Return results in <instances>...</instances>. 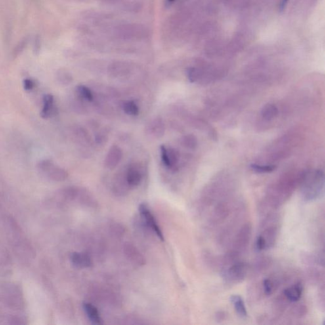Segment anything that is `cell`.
<instances>
[{"instance_id":"30bf717a","label":"cell","mask_w":325,"mask_h":325,"mask_svg":"<svg viewBox=\"0 0 325 325\" xmlns=\"http://www.w3.org/2000/svg\"><path fill=\"white\" fill-rule=\"evenodd\" d=\"M71 263L79 269H87L92 266L91 258L87 253L73 252L70 255Z\"/></svg>"},{"instance_id":"8992f818","label":"cell","mask_w":325,"mask_h":325,"mask_svg":"<svg viewBox=\"0 0 325 325\" xmlns=\"http://www.w3.org/2000/svg\"><path fill=\"white\" fill-rule=\"evenodd\" d=\"M138 211H139L140 214L141 215L142 219L146 222L147 226L154 232V233L156 234L159 240L164 241L165 238L162 230H161L158 222H157L156 218L153 215L152 211H151L148 205L144 204V203H142L138 207Z\"/></svg>"},{"instance_id":"277c9868","label":"cell","mask_w":325,"mask_h":325,"mask_svg":"<svg viewBox=\"0 0 325 325\" xmlns=\"http://www.w3.org/2000/svg\"><path fill=\"white\" fill-rule=\"evenodd\" d=\"M249 271V264L245 262L235 261L227 264L222 270V280L226 284L236 285L240 284L245 280Z\"/></svg>"},{"instance_id":"52a82bcc","label":"cell","mask_w":325,"mask_h":325,"mask_svg":"<svg viewBox=\"0 0 325 325\" xmlns=\"http://www.w3.org/2000/svg\"><path fill=\"white\" fill-rule=\"evenodd\" d=\"M123 251L127 259L134 265L141 266L146 264L145 258L140 251L131 243H127L123 247Z\"/></svg>"},{"instance_id":"cb8c5ba5","label":"cell","mask_w":325,"mask_h":325,"mask_svg":"<svg viewBox=\"0 0 325 325\" xmlns=\"http://www.w3.org/2000/svg\"><path fill=\"white\" fill-rule=\"evenodd\" d=\"M58 79H59L60 83L63 84H69L71 82V77L69 76V75L68 74V73H61L59 74Z\"/></svg>"},{"instance_id":"7a4b0ae2","label":"cell","mask_w":325,"mask_h":325,"mask_svg":"<svg viewBox=\"0 0 325 325\" xmlns=\"http://www.w3.org/2000/svg\"><path fill=\"white\" fill-rule=\"evenodd\" d=\"M274 216L269 215L264 221L261 233L257 236L255 247L258 251L271 248L276 242L278 234V226Z\"/></svg>"},{"instance_id":"603a6c76","label":"cell","mask_w":325,"mask_h":325,"mask_svg":"<svg viewBox=\"0 0 325 325\" xmlns=\"http://www.w3.org/2000/svg\"><path fill=\"white\" fill-rule=\"evenodd\" d=\"M24 88L26 91H31L35 88V81L31 79H25L24 80Z\"/></svg>"},{"instance_id":"ac0fdd59","label":"cell","mask_w":325,"mask_h":325,"mask_svg":"<svg viewBox=\"0 0 325 325\" xmlns=\"http://www.w3.org/2000/svg\"><path fill=\"white\" fill-rule=\"evenodd\" d=\"M277 283L271 278L264 279L263 282L264 292L266 295H270L274 293L277 287Z\"/></svg>"},{"instance_id":"5bb4252c","label":"cell","mask_w":325,"mask_h":325,"mask_svg":"<svg viewBox=\"0 0 325 325\" xmlns=\"http://www.w3.org/2000/svg\"><path fill=\"white\" fill-rule=\"evenodd\" d=\"M230 301L234 306L237 314L240 318L244 319L248 316L246 306L242 297L238 295H232L230 297Z\"/></svg>"},{"instance_id":"5b68a950","label":"cell","mask_w":325,"mask_h":325,"mask_svg":"<svg viewBox=\"0 0 325 325\" xmlns=\"http://www.w3.org/2000/svg\"><path fill=\"white\" fill-rule=\"evenodd\" d=\"M38 170L43 175L54 181H64L68 177V173L62 168L56 166L50 160H43L38 165Z\"/></svg>"},{"instance_id":"4fadbf2b","label":"cell","mask_w":325,"mask_h":325,"mask_svg":"<svg viewBox=\"0 0 325 325\" xmlns=\"http://www.w3.org/2000/svg\"><path fill=\"white\" fill-rule=\"evenodd\" d=\"M83 308L90 322L94 325H102V320L95 306L90 303H83Z\"/></svg>"},{"instance_id":"d4e9b609","label":"cell","mask_w":325,"mask_h":325,"mask_svg":"<svg viewBox=\"0 0 325 325\" xmlns=\"http://www.w3.org/2000/svg\"><path fill=\"white\" fill-rule=\"evenodd\" d=\"M198 75H197L196 71L194 69L191 68L188 70V77L191 82H194L197 79Z\"/></svg>"},{"instance_id":"3957f363","label":"cell","mask_w":325,"mask_h":325,"mask_svg":"<svg viewBox=\"0 0 325 325\" xmlns=\"http://www.w3.org/2000/svg\"><path fill=\"white\" fill-rule=\"evenodd\" d=\"M324 186V174L316 172L306 175L302 180V195L305 201L316 200L322 193Z\"/></svg>"},{"instance_id":"44dd1931","label":"cell","mask_w":325,"mask_h":325,"mask_svg":"<svg viewBox=\"0 0 325 325\" xmlns=\"http://www.w3.org/2000/svg\"><path fill=\"white\" fill-rule=\"evenodd\" d=\"M251 169L258 173H269L276 169L274 165H251Z\"/></svg>"},{"instance_id":"d6986e66","label":"cell","mask_w":325,"mask_h":325,"mask_svg":"<svg viewBox=\"0 0 325 325\" xmlns=\"http://www.w3.org/2000/svg\"><path fill=\"white\" fill-rule=\"evenodd\" d=\"M123 111L126 114L131 115V116H137L139 113V109L137 105L134 101H128L123 104Z\"/></svg>"},{"instance_id":"8fae6325","label":"cell","mask_w":325,"mask_h":325,"mask_svg":"<svg viewBox=\"0 0 325 325\" xmlns=\"http://www.w3.org/2000/svg\"><path fill=\"white\" fill-rule=\"evenodd\" d=\"M161 158L164 164L169 169H173L179 160L178 153L173 149H167L164 146H161Z\"/></svg>"},{"instance_id":"9c48e42d","label":"cell","mask_w":325,"mask_h":325,"mask_svg":"<svg viewBox=\"0 0 325 325\" xmlns=\"http://www.w3.org/2000/svg\"><path fill=\"white\" fill-rule=\"evenodd\" d=\"M303 293V286L301 283L298 282L284 290L285 299L290 303H297L301 299Z\"/></svg>"},{"instance_id":"ba28073f","label":"cell","mask_w":325,"mask_h":325,"mask_svg":"<svg viewBox=\"0 0 325 325\" xmlns=\"http://www.w3.org/2000/svg\"><path fill=\"white\" fill-rule=\"evenodd\" d=\"M122 155V151L120 148L116 145L113 146L107 154L105 159V165L109 169H114L120 162Z\"/></svg>"},{"instance_id":"2e32d148","label":"cell","mask_w":325,"mask_h":325,"mask_svg":"<svg viewBox=\"0 0 325 325\" xmlns=\"http://www.w3.org/2000/svg\"><path fill=\"white\" fill-rule=\"evenodd\" d=\"M148 131L155 137H160L165 132V126L160 119H156L153 121L149 126Z\"/></svg>"},{"instance_id":"7c38bea8","label":"cell","mask_w":325,"mask_h":325,"mask_svg":"<svg viewBox=\"0 0 325 325\" xmlns=\"http://www.w3.org/2000/svg\"><path fill=\"white\" fill-rule=\"evenodd\" d=\"M43 106L41 112V116L43 119H48L55 116L57 109L54 105V96L51 94L44 96L43 98Z\"/></svg>"},{"instance_id":"7402d4cb","label":"cell","mask_w":325,"mask_h":325,"mask_svg":"<svg viewBox=\"0 0 325 325\" xmlns=\"http://www.w3.org/2000/svg\"><path fill=\"white\" fill-rule=\"evenodd\" d=\"M182 142H183V144L186 148L190 149H194L196 148L197 145L196 138H195L194 136L191 135L185 136Z\"/></svg>"},{"instance_id":"6da1fadb","label":"cell","mask_w":325,"mask_h":325,"mask_svg":"<svg viewBox=\"0 0 325 325\" xmlns=\"http://www.w3.org/2000/svg\"><path fill=\"white\" fill-rule=\"evenodd\" d=\"M251 225L246 223L240 228L232 243V248L228 251L224 261L226 263L230 264L238 261V258L248 249L251 236Z\"/></svg>"},{"instance_id":"ffe728a7","label":"cell","mask_w":325,"mask_h":325,"mask_svg":"<svg viewBox=\"0 0 325 325\" xmlns=\"http://www.w3.org/2000/svg\"><path fill=\"white\" fill-rule=\"evenodd\" d=\"M77 94H79V96L81 97L84 98V99L89 100V101H92L93 100L94 97L92 95V92L90 91V90L89 88L85 87L83 85H79L77 87Z\"/></svg>"},{"instance_id":"484cf974","label":"cell","mask_w":325,"mask_h":325,"mask_svg":"<svg viewBox=\"0 0 325 325\" xmlns=\"http://www.w3.org/2000/svg\"><path fill=\"white\" fill-rule=\"evenodd\" d=\"M288 0H282L280 5V9L283 11L284 10L285 6H286L287 3H288Z\"/></svg>"},{"instance_id":"9a60e30c","label":"cell","mask_w":325,"mask_h":325,"mask_svg":"<svg viewBox=\"0 0 325 325\" xmlns=\"http://www.w3.org/2000/svg\"><path fill=\"white\" fill-rule=\"evenodd\" d=\"M126 180L130 187H137L141 182L142 174L137 168L132 167L128 171Z\"/></svg>"},{"instance_id":"e0dca14e","label":"cell","mask_w":325,"mask_h":325,"mask_svg":"<svg viewBox=\"0 0 325 325\" xmlns=\"http://www.w3.org/2000/svg\"><path fill=\"white\" fill-rule=\"evenodd\" d=\"M262 116L266 120H272L278 114V110L273 104H268L262 110Z\"/></svg>"}]
</instances>
